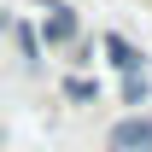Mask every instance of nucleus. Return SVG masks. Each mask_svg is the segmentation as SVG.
Segmentation results:
<instances>
[{"instance_id":"nucleus-1","label":"nucleus","mask_w":152,"mask_h":152,"mask_svg":"<svg viewBox=\"0 0 152 152\" xmlns=\"http://www.w3.org/2000/svg\"><path fill=\"white\" fill-rule=\"evenodd\" d=\"M35 35L47 53H70L82 41V18H76L70 0H41V18H35Z\"/></svg>"},{"instance_id":"nucleus-2","label":"nucleus","mask_w":152,"mask_h":152,"mask_svg":"<svg viewBox=\"0 0 152 152\" xmlns=\"http://www.w3.org/2000/svg\"><path fill=\"white\" fill-rule=\"evenodd\" d=\"M105 152H152V111L117 117L111 134H105Z\"/></svg>"},{"instance_id":"nucleus-3","label":"nucleus","mask_w":152,"mask_h":152,"mask_svg":"<svg viewBox=\"0 0 152 152\" xmlns=\"http://www.w3.org/2000/svg\"><path fill=\"white\" fill-rule=\"evenodd\" d=\"M99 53H105V64H111L117 76H140V70H146V53H140L129 35H117V29L99 35Z\"/></svg>"},{"instance_id":"nucleus-4","label":"nucleus","mask_w":152,"mask_h":152,"mask_svg":"<svg viewBox=\"0 0 152 152\" xmlns=\"http://www.w3.org/2000/svg\"><path fill=\"white\" fill-rule=\"evenodd\" d=\"M117 99H123L129 111H146V105H152V76L146 70H140V76H123V82H117Z\"/></svg>"},{"instance_id":"nucleus-5","label":"nucleus","mask_w":152,"mask_h":152,"mask_svg":"<svg viewBox=\"0 0 152 152\" xmlns=\"http://www.w3.org/2000/svg\"><path fill=\"white\" fill-rule=\"evenodd\" d=\"M58 88H64V99H70V105H99V82L94 76H64V82H58Z\"/></svg>"}]
</instances>
